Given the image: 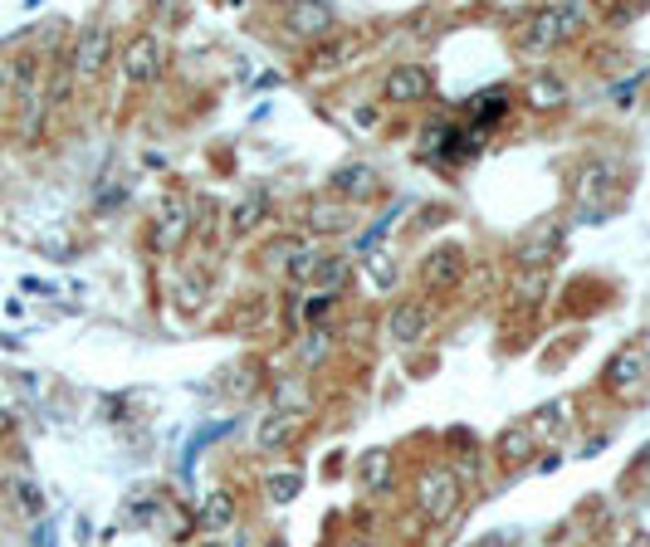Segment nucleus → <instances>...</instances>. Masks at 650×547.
<instances>
[{
	"instance_id": "1",
	"label": "nucleus",
	"mask_w": 650,
	"mask_h": 547,
	"mask_svg": "<svg viewBox=\"0 0 650 547\" xmlns=\"http://www.w3.org/2000/svg\"><path fill=\"white\" fill-rule=\"evenodd\" d=\"M587 25V10L573 6V0H557V6H543L529 15V25L519 34V50L529 54V60H543V54L563 50V44H573V34Z\"/></svg>"
},
{
	"instance_id": "2",
	"label": "nucleus",
	"mask_w": 650,
	"mask_h": 547,
	"mask_svg": "<svg viewBox=\"0 0 650 547\" xmlns=\"http://www.w3.org/2000/svg\"><path fill=\"white\" fill-rule=\"evenodd\" d=\"M460 470H445V464H430L426 474L416 479V508L426 513L430 523H450L455 513H460Z\"/></svg>"
},
{
	"instance_id": "3",
	"label": "nucleus",
	"mask_w": 650,
	"mask_h": 547,
	"mask_svg": "<svg viewBox=\"0 0 650 547\" xmlns=\"http://www.w3.org/2000/svg\"><path fill=\"white\" fill-rule=\"evenodd\" d=\"M113 60V30L108 20H88L84 30H78L74 40V60H68V74L78 78V84H98L103 68Z\"/></svg>"
},
{
	"instance_id": "4",
	"label": "nucleus",
	"mask_w": 650,
	"mask_h": 547,
	"mask_svg": "<svg viewBox=\"0 0 650 547\" xmlns=\"http://www.w3.org/2000/svg\"><path fill=\"white\" fill-rule=\"evenodd\" d=\"M162 74H167V44H162V34H152V30L132 34V40L122 44V78H128L132 88H152Z\"/></svg>"
},
{
	"instance_id": "5",
	"label": "nucleus",
	"mask_w": 650,
	"mask_h": 547,
	"mask_svg": "<svg viewBox=\"0 0 650 547\" xmlns=\"http://www.w3.org/2000/svg\"><path fill=\"white\" fill-rule=\"evenodd\" d=\"M460 279H465V249L460 245H436L426 259H420V289H426V299L455 293Z\"/></svg>"
},
{
	"instance_id": "6",
	"label": "nucleus",
	"mask_w": 650,
	"mask_h": 547,
	"mask_svg": "<svg viewBox=\"0 0 650 547\" xmlns=\"http://www.w3.org/2000/svg\"><path fill=\"white\" fill-rule=\"evenodd\" d=\"M611 181H616V167L607 162V157H592V162L577 167L573 176V201L582 215H601L611 201Z\"/></svg>"
},
{
	"instance_id": "7",
	"label": "nucleus",
	"mask_w": 650,
	"mask_h": 547,
	"mask_svg": "<svg viewBox=\"0 0 650 547\" xmlns=\"http://www.w3.org/2000/svg\"><path fill=\"white\" fill-rule=\"evenodd\" d=\"M430 328H436V303H430L426 293H420V299H402L386 313V333H392V342H402V347L426 342Z\"/></svg>"
},
{
	"instance_id": "8",
	"label": "nucleus",
	"mask_w": 650,
	"mask_h": 547,
	"mask_svg": "<svg viewBox=\"0 0 650 547\" xmlns=\"http://www.w3.org/2000/svg\"><path fill=\"white\" fill-rule=\"evenodd\" d=\"M601 382H607L616 396H636V392H641V386L650 382V337L636 342V347L616 352V357L607 362V372H601Z\"/></svg>"
},
{
	"instance_id": "9",
	"label": "nucleus",
	"mask_w": 650,
	"mask_h": 547,
	"mask_svg": "<svg viewBox=\"0 0 650 547\" xmlns=\"http://www.w3.org/2000/svg\"><path fill=\"white\" fill-rule=\"evenodd\" d=\"M563 235H567V225L557 221V215L543 225H533V230L519 239V249H513V265L519 269H547L557 255H563Z\"/></svg>"
},
{
	"instance_id": "10",
	"label": "nucleus",
	"mask_w": 650,
	"mask_h": 547,
	"mask_svg": "<svg viewBox=\"0 0 650 547\" xmlns=\"http://www.w3.org/2000/svg\"><path fill=\"white\" fill-rule=\"evenodd\" d=\"M196 225V201L191 196H167L157 205V221H152V249H181V239L191 235Z\"/></svg>"
},
{
	"instance_id": "11",
	"label": "nucleus",
	"mask_w": 650,
	"mask_h": 547,
	"mask_svg": "<svg viewBox=\"0 0 650 547\" xmlns=\"http://www.w3.org/2000/svg\"><path fill=\"white\" fill-rule=\"evenodd\" d=\"M430 94V74L420 64H396L392 74L382 78V98L396 103V108H406V103H420Z\"/></svg>"
},
{
	"instance_id": "12",
	"label": "nucleus",
	"mask_w": 650,
	"mask_h": 547,
	"mask_svg": "<svg viewBox=\"0 0 650 547\" xmlns=\"http://www.w3.org/2000/svg\"><path fill=\"white\" fill-rule=\"evenodd\" d=\"M529 436L539 444H563L573 436V401H543L529 416Z\"/></svg>"
},
{
	"instance_id": "13",
	"label": "nucleus",
	"mask_w": 650,
	"mask_h": 547,
	"mask_svg": "<svg viewBox=\"0 0 650 547\" xmlns=\"http://www.w3.org/2000/svg\"><path fill=\"white\" fill-rule=\"evenodd\" d=\"M303 430V410H274L269 420H259L255 430V450L259 454H279L284 444H294V436Z\"/></svg>"
},
{
	"instance_id": "14",
	"label": "nucleus",
	"mask_w": 650,
	"mask_h": 547,
	"mask_svg": "<svg viewBox=\"0 0 650 547\" xmlns=\"http://www.w3.org/2000/svg\"><path fill=\"white\" fill-rule=\"evenodd\" d=\"M284 25L299 34V40H313V34H328L338 25V10L323 6V0H308V6H289V10H284Z\"/></svg>"
},
{
	"instance_id": "15",
	"label": "nucleus",
	"mask_w": 650,
	"mask_h": 547,
	"mask_svg": "<svg viewBox=\"0 0 650 547\" xmlns=\"http://www.w3.org/2000/svg\"><path fill=\"white\" fill-rule=\"evenodd\" d=\"M376 186H382V176H376V167H367V162H352V167L333 171V191H338V196L348 201V205L372 201Z\"/></svg>"
},
{
	"instance_id": "16",
	"label": "nucleus",
	"mask_w": 650,
	"mask_h": 547,
	"mask_svg": "<svg viewBox=\"0 0 650 547\" xmlns=\"http://www.w3.org/2000/svg\"><path fill=\"white\" fill-rule=\"evenodd\" d=\"M303 225H308V235H342V230H352V205L348 201H308Z\"/></svg>"
},
{
	"instance_id": "17",
	"label": "nucleus",
	"mask_w": 650,
	"mask_h": 547,
	"mask_svg": "<svg viewBox=\"0 0 650 547\" xmlns=\"http://www.w3.org/2000/svg\"><path fill=\"white\" fill-rule=\"evenodd\" d=\"M543 293H547V269H513V279H509V308L513 313L539 308Z\"/></svg>"
},
{
	"instance_id": "18",
	"label": "nucleus",
	"mask_w": 650,
	"mask_h": 547,
	"mask_svg": "<svg viewBox=\"0 0 650 547\" xmlns=\"http://www.w3.org/2000/svg\"><path fill=\"white\" fill-rule=\"evenodd\" d=\"M504 112H509V94H504V88H499V94H479V98L465 103V128L484 137L489 128H499V118H504Z\"/></svg>"
},
{
	"instance_id": "19",
	"label": "nucleus",
	"mask_w": 650,
	"mask_h": 547,
	"mask_svg": "<svg viewBox=\"0 0 650 547\" xmlns=\"http://www.w3.org/2000/svg\"><path fill=\"white\" fill-rule=\"evenodd\" d=\"M494 454H499V464H509V470H523V464L539 454V440L529 436V426H509L504 436L494 440Z\"/></svg>"
},
{
	"instance_id": "20",
	"label": "nucleus",
	"mask_w": 650,
	"mask_h": 547,
	"mask_svg": "<svg viewBox=\"0 0 650 547\" xmlns=\"http://www.w3.org/2000/svg\"><path fill=\"white\" fill-rule=\"evenodd\" d=\"M171 299H177L181 313H196V308H205V299H211V279H205L201 269H181L177 283H171Z\"/></svg>"
},
{
	"instance_id": "21",
	"label": "nucleus",
	"mask_w": 650,
	"mask_h": 547,
	"mask_svg": "<svg viewBox=\"0 0 650 547\" xmlns=\"http://www.w3.org/2000/svg\"><path fill=\"white\" fill-rule=\"evenodd\" d=\"M265 215H269V196H239L235 201V211H231V235L235 239H249L259 230V225H265Z\"/></svg>"
},
{
	"instance_id": "22",
	"label": "nucleus",
	"mask_w": 650,
	"mask_h": 547,
	"mask_svg": "<svg viewBox=\"0 0 650 547\" xmlns=\"http://www.w3.org/2000/svg\"><path fill=\"white\" fill-rule=\"evenodd\" d=\"M231 523H235V494H231V489H215V494L201 504V513H196V528H205V533H225Z\"/></svg>"
},
{
	"instance_id": "23",
	"label": "nucleus",
	"mask_w": 650,
	"mask_h": 547,
	"mask_svg": "<svg viewBox=\"0 0 650 547\" xmlns=\"http://www.w3.org/2000/svg\"><path fill=\"white\" fill-rule=\"evenodd\" d=\"M529 103H533V108H563V103H567L563 74H553V68L533 74V78H529Z\"/></svg>"
},
{
	"instance_id": "24",
	"label": "nucleus",
	"mask_w": 650,
	"mask_h": 547,
	"mask_svg": "<svg viewBox=\"0 0 650 547\" xmlns=\"http://www.w3.org/2000/svg\"><path fill=\"white\" fill-rule=\"evenodd\" d=\"M318 265H323V255H318L313 245H299V239H294L289 245V269H284V279L289 283H313V274H318Z\"/></svg>"
},
{
	"instance_id": "25",
	"label": "nucleus",
	"mask_w": 650,
	"mask_h": 547,
	"mask_svg": "<svg viewBox=\"0 0 650 547\" xmlns=\"http://www.w3.org/2000/svg\"><path fill=\"white\" fill-rule=\"evenodd\" d=\"M299 489H303V474L299 470H269L265 474L269 504H294V498H299Z\"/></svg>"
},
{
	"instance_id": "26",
	"label": "nucleus",
	"mask_w": 650,
	"mask_h": 547,
	"mask_svg": "<svg viewBox=\"0 0 650 547\" xmlns=\"http://www.w3.org/2000/svg\"><path fill=\"white\" fill-rule=\"evenodd\" d=\"M328 352H333V328H308V333L299 337V362L303 367H318Z\"/></svg>"
},
{
	"instance_id": "27",
	"label": "nucleus",
	"mask_w": 650,
	"mask_h": 547,
	"mask_svg": "<svg viewBox=\"0 0 650 547\" xmlns=\"http://www.w3.org/2000/svg\"><path fill=\"white\" fill-rule=\"evenodd\" d=\"M362 484L367 489H392V450L362 454Z\"/></svg>"
},
{
	"instance_id": "28",
	"label": "nucleus",
	"mask_w": 650,
	"mask_h": 547,
	"mask_svg": "<svg viewBox=\"0 0 650 547\" xmlns=\"http://www.w3.org/2000/svg\"><path fill=\"white\" fill-rule=\"evenodd\" d=\"M308 406H313V396H308V382H303V376H299V382L289 376V382L274 386V410H308Z\"/></svg>"
},
{
	"instance_id": "29",
	"label": "nucleus",
	"mask_w": 650,
	"mask_h": 547,
	"mask_svg": "<svg viewBox=\"0 0 650 547\" xmlns=\"http://www.w3.org/2000/svg\"><path fill=\"white\" fill-rule=\"evenodd\" d=\"M255 376H259V372L249 367V362H239V367H231V372L221 376V386L235 396V401H245V396H255Z\"/></svg>"
},
{
	"instance_id": "30",
	"label": "nucleus",
	"mask_w": 650,
	"mask_h": 547,
	"mask_svg": "<svg viewBox=\"0 0 650 547\" xmlns=\"http://www.w3.org/2000/svg\"><path fill=\"white\" fill-rule=\"evenodd\" d=\"M367 283L372 289H392L396 283V259L392 255H372L367 259Z\"/></svg>"
},
{
	"instance_id": "31",
	"label": "nucleus",
	"mask_w": 650,
	"mask_h": 547,
	"mask_svg": "<svg viewBox=\"0 0 650 547\" xmlns=\"http://www.w3.org/2000/svg\"><path fill=\"white\" fill-rule=\"evenodd\" d=\"M342 279H348V265H342V259H323L318 274H313L318 289H333V283H342Z\"/></svg>"
},
{
	"instance_id": "32",
	"label": "nucleus",
	"mask_w": 650,
	"mask_h": 547,
	"mask_svg": "<svg viewBox=\"0 0 650 547\" xmlns=\"http://www.w3.org/2000/svg\"><path fill=\"white\" fill-rule=\"evenodd\" d=\"M6 436H15V416H10V410L0 406V440H6Z\"/></svg>"
},
{
	"instance_id": "33",
	"label": "nucleus",
	"mask_w": 650,
	"mask_h": 547,
	"mask_svg": "<svg viewBox=\"0 0 650 547\" xmlns=\"http://www.w3.org/2000/svg\"><path fill=\"white\" fill-rule=\"evenodd\" d=\"M626 547H650V533H636V538L626 543Z\"/></svg>"
},
{
	"instance_id": "34",
	"label": "nucleus",
	"mask_w": 650,
	"mask_h": 547,
	"mask_svg": "<svg viewBox=\"0 0 650 547\" xmlns=\"http://www.w3.org/2000/svg\"><path fill=\"white\" fill-rule=\"evenodd\" d=\"M6 78H10V64H0V84H6Z\"/></svg>"
},
{
	"instance_id": "35",
	"label": "nucleus",
	"mask_w": 650,
	"mask_h": 547,
	"mask_svg": "<svg viewBox=\"0 0 650 547\" xmlns=\"http://www.w3.org/2000/svg\"><path fill=\"white\" fill-rule=\"evenodd\" d=\"M269 547H284V543H269Z\"/></svg>"
},
{
	"instance_id": "36",
	"label": "nucleus",
	"mask_w": 650,
	"mask_h": 547,
	"mask_svg": "<svg viewBox=\"0 0 650 547\" xmlns=\"http://www.w3.org/2000/svg\"><path fill=\"white\" fill-rule=\"evenodd\" d=\"M362 547H372V543H362Z\"/></svg>"
}]
</instances>
